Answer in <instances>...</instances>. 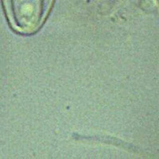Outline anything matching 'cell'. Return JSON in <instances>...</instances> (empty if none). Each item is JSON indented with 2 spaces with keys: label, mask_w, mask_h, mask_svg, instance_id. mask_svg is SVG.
<instances>
[{
  "label": "cell",
  "mask_w": 159,
  "mask_h": 159,
  "mask_svg": "<svg viewBox=\"0 0 159 159\" xmlns=\"http://www.w3.org/2000/svg\"><path fill=\"white\" fill-rule=\"evenodd\" d=\"M43 0H13L14 23L23 32L34 31L42 23L44 15Z\"/></svg>",
  "instance_id": "6da1fadb"
}]
</instances>
